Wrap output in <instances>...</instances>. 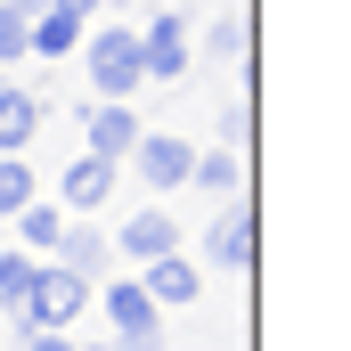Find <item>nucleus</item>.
<instances>
[{
    "mask_svg": "<svg viewBox=\"0 0 351 351\" xmlns=\"http://www.w3.org/2000/svg\"><path fill=\"white\" fill-rule=\"evenodd\" d=\"M90 278H74L66 262H33V286H25V311H16V335H82L90 319Z\"/></svg>",
    "mask_w": 351,
    "mask_h": 351,
    "instance_id": "nucleus-1",
    "label": "nucleus"
},
{
    "mask_svg": "<svg viewBox=\"0 0 351 351\" xmlns=\"http://www.w3.org/2000/svg\"><path fill=\"white\" fill-rule=\"evenodd\" d=\"M82 74L98 98H131V90L147 82V66H139V25H114V16H90V33H82Z\"/></svg>",
    "mask_w": 351,
    "mask_h": 351,
    "instance_id": "nucleus-2",
    "label": "nucleus"
},
{
    "mask_svg": "<svg viewBox=\"0 0 351 351\" xmlns=\"http://www.w3.org/2000/svg\"><path fill=\"white\" fill-rule=\"evenodd\" d=\"M90 302L106 311V351H172V335H164V311L147 302V286H139L131 269H123V278H106Z\"/></svg>",
    "mask_w": 351,
    "mask_h": 351,
    "instance_id": "nucleus-3",
    "label": "nucleus"
},
{
    "mask_svg": "<svg viewBox=\"0 0 351 351\" xmlns=\"http://www.w3.org/2000/svg\"><path fill=\"white\" fill-rule=\"evenodd\" d=\"M123 172L147 188V204H172L180 188H188V172H196V139H188V131H164V123H147V131L131 139Z\"/></svg>",
    "mask_w": 351,
    "mask_h": 351,
    "instance_id": "nucleus-4",
    "label": "nucleus"
},
{
    "mask_svg": "<svg viewBox=\"0 0 351 351\" xmlns=\"http://www.w3.org/2000/svg\"><path fill=\"white\" fill-rule=\"evenodd\" d=\"M106 245H114L123 269H147V262H164V254H180V213L172 204H131L123 229H114Z\"/></svg>",
    "mask_w": 351,
    "mask_h": 351,
    "instance_id": "nucleus-5",
    "label": "nucleus"
},
{
    "mask_svg": "<svg viewBox=\"0 0 351 351\" xmlns=\"http://www.w3.org/2000/svg\"><path fill=\"white\" fill-rule=\"evenodd\" d=\"M139 66H147V82H188L196 41H188V16L180 8H147L139 16Z\"/></svg>",
    "mask_w": 351,
    "mask_h": 351,
    "instance_id": "nucleus-6",
    "label": "nucleus"
},
{
    "mask_svg": "<svg viewBox=\"0 0 351 351\" xmlns=\"http://www.w3.org/2000/svg\"><path fill=\"white\" fill-rule=\"evenodd\" d=\"M204 254H213V269H229V278H245V269H254V254H262V213H254V196H229V204L213 213Z\"/></svg>",
    "mask_w": 351,
    "mask_h": 351,
    "instance_id": "nucleus-7",
    "label": "nucleus"
},
{
    "mask_svg": "<svg viewBox=\"0 0 351 351\" xmlns=\"http://www.w3.org/2000/svg\"><path fill=\"white\" fill-rule=\"evenodd\" d=\"M114 188H123V164L74 156V164L58 172V196H49V204H58L66 221H90V213H106V204H114Z\"/></svg>",
    "mask_w": 351,
    "mask_h": 351,
    "instance_id": "nucleus-8",
    "label": "nucleus"
},
{
    "mask_svg": "<svg viewBox=\"0 0 351 351\" xmlns=\"http://www.w3.org/2000/svg\"><path fill=\"white\" fill-rule=\"evenodd\" d=\"M139 131H147V114H139L131 98H90V114H82V156H98V164H123Z\"/></svg>",
    "mask_w": 351,
    "mask_h": 351,
    "instance_id": "nucleus-9",
    "label": "nucleus"
},
{
    "mask_svg": "<svg viewBox=\"0 0 351 351\" xmlns=\"http://www.w3.org/2000/svg\"><path fill=\"white\" fill-rule=\"evenodd\" d=\"M139 286H147V302L172 319V311H196V294H204V269L188 262V245L180 254H164V262H147V269H131Z\"/></svg>",
    "mask_w": 351,
    "mask_h": 351,
    "instance_id": "nucleus-10",
    "label": "nucleus"
},
{
    "mask_svg": "<svg viewBox=\"0 0 351 351\" xmlns=\"http://www.w3.org/2000/svg\"><path fill=\"white\" fill-rule=\"evenodd\" d=\"M41 123H49V106H41L25 82L0 74V156H25V147L41 139Z\"/></svg>",
    "mask_w": 351,
    "mask_h": 351,
    "instance_id": "nucleus-11",
    "label": "nucleus"
},
{
    "mask_svg": "<svg viewBox=\"0 0 351 351\" xmlns=\"http://www.w3.org/2000/svg\"><path fill=\"white\" fill-rule=\"evenodd\" d=\"M49 262H66L74 278H90V286H98V278L114 269V245H106V229H90V221H66V237H58V254H49Z\"/></svg>",
    "mask_w": 351,
    "mask_h": 351,
    "instance_id": "nucleus-12",
    "label": "nucleus"
},
{
    "mask_svg": "<svg viewBox=\"0 0 351 351\" xmlns=\"http://www.w3.org/2000/svg\"><path fill=\"white\" fill-rule=\"evenodd\" d=\"M196 196H213V204H229V196H245V164H237V147H196V172H188Z\"/></svg>",
    "mask_w": 351,
    "mask_h": 351,
    "instance_id": "nucleus-13",
    "label": "nucleus"
},
{
    "mask_svg": "<svg viewBox=\"0 0 351 351\" xmlns=\"http://www.w3.org/2000/svg\"><path fill=\"white\" fill-rule=\"evenodd\" d=\"M8 229H16V254H33V262H49V254H58V237H66V213H58L49 196H33V204H25V213L8 221Z\"/></svg>",
    "mask_w": 351,
    "mask_h": 351,
    "instance_id": "nucleus-14",
    "label": "nucleus"
},
{
    "mask_svg": "<svg viewBox=\"0 0 351 351\" xmlns=\"http://www.w3.org/2000/svg\"><path fill=\"white\" fill-rule=\"evenodd\" d=\"M82 33H90V16H74V8H41V16H33V58L58 66V58L82 49Z\"/></svg>",
    "mask_w": 351,
    "mask_h": 351,
    "instance_id": "nucleus-15",
    "label": "nucleus"
},
{
    "mask_svg": "<svg viewBox=\"0 0 351 351\" xmlns=\"http://www.w3.org/2000/svg\"><path fill=\"white\" fill-rule=\"evenodd\" d=\"M33 196H41V172H33L25 156H0V221H16Z\"/></svg>",
    "mask_w": 351,
    "mask_h": 351,
    "instance_id": "nucleus-16",
    "label": "nucleus"
},
{
    "mask_svg": "<svg viewBox=\"0 0 351 351\" xmlns=\"http://www.w3.org/2000/svg\"><path fill=\"white\" fill-rule=\"evenodd\" d=\"M25 286H33V254L0 245V319H8V327H16V311H25Z\"/></svg>",
    "mask_w": 351,
    "mask_h": 351,
    "instance_id": "nucleus-17",
    "label": "nucleus"
},
{
    "mask_svg": "<svg viewBox=\"0 0 351 351\" xmlns=\"http://www.w3.org/2000/svg\"><path fill=\"white\" fill-rule=\"evenodd\" d=\"M33 58V16L16 0H0V66H25Z\"/></svg>",
    "mask_w": 351,
    "mask_h": 351,
    "instance_id": "nucleus-18",
    "label": "nucleus"
},
{
    "mask_svg": "<svg viewBox=\"0 0 351 351\" xmlns=\"http://www.w3.org/2000/svg\"><path fill=\"white\" fill-rule=\"evenodd\" d=\"M204 49H213V58H237V49H245V25H237V16H213Z\"/></svg>",
    "mask_w": 351,
    "mask_h": 351,
    "instance_id": "nucleus-19",
    "label": "nucleus"
},
{
    "mask_svg": "<svg viewBox=\"0 0 351 351\" xmlns=\"http://www.w3.org/2000/svg\"><path fill=\"white\" fill-rule=\"evenodd\" d=\"M98 8H114V25H139V8H147V0H98Z\"/></svg>",
    "mask_w": 351,
    "mask_h": 351,
    "instance_id": "nucleus-20",
    "label": "nucleus"
},
{
    "mask_svg": "<svg viewBox=\"0 0 351 351\" xmlns=\"http://www.w3.org/2000/svg\"><path fill=\"white\" fill-rule=\"evenodd\" d=\"M25 351H74V335H25Z\"/></svg>",
    "mask_w": 351,
    "mask_h": 351,
    "instance_id": "nucleus-21",
    "label": "nucleus"
},
{
    "mask_svg": "<svg viewBox=\"0 0 351 351\" xmlns=\"http://www.w3.org/2000/svg\"><path fill=\"white\" fill-rule=\"evenodd\" d=\"M74 351H106V335H74Z\"/></svg>",
    "mask_w": 351,
    "mask_h": 351,
    "instance_id": "nucleus-22",
    "label": "nucleus"
}]
</instances>
